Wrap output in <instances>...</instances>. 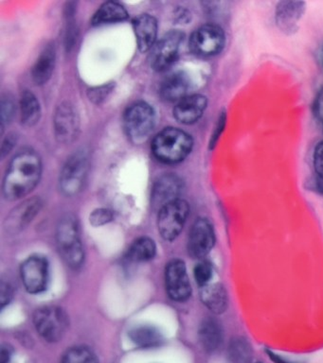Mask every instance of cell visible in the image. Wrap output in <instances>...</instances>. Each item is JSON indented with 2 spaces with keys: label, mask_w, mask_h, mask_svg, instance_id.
I'll list each match as a JSON object with an SVG mask.
<instances>
[{
  "label": "cell",
  "mask_w": 323,
  "mask_h": 363,
  "mask_svg": "<svg viewBox=\"0 0 323 363\" xmlns=\"http://www.w3.org/2000/svg\"><path fill=\"white\" fill-rule=\"evenodd\" d=\"M42 169L40 155L35 150L24 149L16 153L5 174L4 197L16 201L29 195L40 181Z\"/></svg>",
  "instance_id": "obj_1"
},
{
  "label": "cell",
  "mask_w": 323,
  "mask_h": 363,
  "mask_svg": "<svg viewBox=\"0 0 323 363\" xmlns=\"http://www.w3.org/2000/svg\"><path fill=\"white\" fill-rule=\"evenodd\" d=\"M194 147L192 136L178 128H165L155 136L152 152L158 161L174 164L185 160Z\"/></svg>",
  "instance_id": "obj_2"
},
{
  "label": "cell",
  "mask_w": 323,
  "mask_h": 363,
  "mask_svg": "<svg viewBox=\"0 0 323 363\" xmlns=\"http://www.w3.org/2000/svg\"><path fill=\"white\" fill-rule=\"evenodd\" d=\"M124 125L126 135L133 144L146 143L155 130L154 108L147 102H135L130 105L124 113Z\"/></svg>",
  "instance_id": "obj_3"
},
{
  "label": "cell",
  "mask_w": 323,
  "mask_h": 363,
  "mask_svg": "<svg viewBox=\"0 0 323 363\" xmlns=\"http://www.w3.org/2000/svg\"><path fill=\"white\" fill-rule=\"evenodd\" d=\"M59 252L72 268L77 269L84 262V249L80 238V229L75 216L67 215L60 220L56 232Z\"/></svg>",
  "instance_id": "obj_4"
},
{
  "label": "cell",
  "mask_w": 323,
  "mask_h": 363,
  "mask_svg": "<svg viewBox=\"0 0 323 363\" xmlns=\"http://www.w3.org/2000/svg\"><path fill=\"white\" fill-rule=\"evenodd\" d=\"M89 169V155L84 150H78L70 155L65 163L59 178L61 191L70 197L77 195L86 184Z\"/></svg>",
  "instance_id": "obj_5"
},
{
  "label": "cell",
  "mask_w": 323,
  "mask_h": 363,
  "mask_svg": "<svg viewBox=\"0 0 323 363\" xmlns=\"http://www.w3.org/2000/svg\"><path fill=\"white\" fill-rule=\"evenodd\" d=\"M183 40L184 33L180 30L169 31L161 37L150 50L149 62L152 69L157 72L169 69L180 56Z\"/></svg>",
  "instance_id": "obj_6"
},
{
  "label": "cell",
  "mask_w": 323,
  "mask_h": 363,
  "mask_svg": "<svg viewBox=\"0 0 323 363\" xmlns=\"http://www.w3.org/2000/svg\"><path fill=\"white\" fill-rule=\"evenodd\" d=\"M36 331L47 342H55L62 339L67 328V317L58 306H44L33 316Z\"/></svg>",
  "instance_id": "obj_7"
},
{
  "label": "cell",
  "mask_w": 323,
  "mask_h": 363,
  "mask_svg": "<svg viewBox=\"0 0 323 363\" xmlns=\"http://www.w3.org/2000/svg\"><path fill=\"white\" fill-rule=\"evenodd\" d=\"M226 44L223 28L214 24L201 26L192 33L189 45L192 52L201 57L217 55Z\"/></svg>",
  "instance_id": "obj_8"
},
{
  "label": "cell",
  "mask_w": 323,
  "mask_h": 363,
  "mask_svg": "<svg viewBox=\"0 0 323 363\" xmlns=\"http://www.w3.org/2000/svg\"><path fill=\"white\" fill-rule=\"evenodd\" d=\"M189 214V204L182 199H178L160 210L158 226L164 240H174L180 235Z\"/></svg>",
  "instance_id": "obj_9"
},
{
  "label": "cell",
  "mask_w": 323,
  "mask_h": 363,
  "mask_svg": "<svg viewBox=\"0 0 323 363\" xmlns=\"http://www.w3.org/2000/svg\"><path fill=\"white\" fill-rule=\"evenodd\" d=\"M53 127L56 140L61 144H70L80 132V116L75 105L63 102L55 111Z\"/></svg>",
  "instance_id": "obj_10"
},
{
  "label": "cell",
  "mask_w": 323,
  "mask_h": 363,
  "mask_svg": "<svg viewBox=\"0 0 323 363\" xmlns=\"http://www.w3.org/2000/svg\"><path fill=\"white\" fill-rule=\"evenodd\" d=\"M49 263L40 255L27 258L21 266L22 283L30 294H36L44 291L49 282Z\"/></svg>",
  "instance_id": "obj_11"
},
{
  "label": "cell",
  "mask_w": 323,
  "mask_h": 363,
  "mask_svg": "<svg viewBox=\"0 0 323 363\" xmlns=\"http://www.w3.org/2000/svg\"><path fill=\"white\" fill-rule=\"evenodd\" d=\"M165 281L167 292L173 300L182 302L191 296V283L183 261L172 260L167 265Z\"/></svg>",
  "instance_id": "obj_12"
},
{
  "label": "cell",
  "mask_w": 323,
  "mask_h": 363,
  "mask_svg": "<svg viewBox=\"0 0 323 363\" xmlns=\"http://www.w3.org/2000/svg\"><path fill=\"white\" fill-rule=\"evenodd\" d=\"M215 242L214 227L205 218H197L190 232L188 250L192 257H205L212 251Z\"/></svg>",
  "instance_id": "obj_13"
},
{
  "label": "cell",
  "mask_w": 323,
  "mask_h": 363,
  "mask_svg": "<svg viewBox=\"0 0 323 363\" xmlns=\"http://www.w3.org/2000/svg\"><path fill=\"white\" fill-rule=\"evenodd\" d=\"M182 189V180L177 175L168 173V174L160 176L155 182L152 189L153 208L160 211L167 204L178 200Z\"/></svg>",
  "instance_id": "obj_14"
},
{
  "label": "cell",
  "mask_w": 323,
  "mask_h": 363,
  "mask_svg": "<svg viewBox=\"0 0 323 363\" xmlns=\"http://www.w3.org/2000/svg\"><path fill=\"white\" fill-rule=\"evenodd\" d=\"M208 106V99L200 94L187 96L182 101L177 102L174 108V118L184 125L195 123L202 118Z\"/></svg>",
  "instance_id": "obj_15"
},
{
  "label": "cell",
  "mask_w": 323,
  "mask_h": 363,
  "mask_svg": "<svg viewBox=\"0 0 323 363\" xmlns=\"http://www.w3.org/2000/svg\"><path fill=\"white\" fill-rule=\"evenodd\" d=\"M133 28H134L138 50L141 52L151 50L157 43V19L150 14H141L133 20Z\"/></svg>",
  "instance_id": "obj_16"
},
{
  "label": "cell",
  "mask_w": 323,
  "mask_h": 363,
  "mask_svg": "<svg viewBox=\"0 0 323 363\" xmlns=\"http://www.w3.org/2000/svg\"><path fill=\"white\" fill-rule=\"evenodd\" d=\"M189 88L190 81L187 74L177 71L163 79L160 88V96L163 101L177 104L188 96Z\"/></svg>",
  "instance_id": "obj_17"
},
{
  "label": "cell",
  "mask_w": 323,
  "mask_h": 363,
  "mask_svg": "<svg viewBox=\"0 0 323 363\" xmlns=\"http://www.w3.org/2000/svg\"><path fill=\"white\" fill-rule=\"evenodd\" d=\"M305 10L302 1H282L276 7V24L285 33H291L296 30L297 22Z\"/></svg>",
  "instance_id": "obj_18"
},
{
  "label": "cell",
  "mask_w": 323,
  "mask_h": 363,
  "mask_svg": "<svg viewBox=\"0 0 323 363\" xmlns=\"http://www.w3.org/2000/svg\"><path fill=\"white\" fill-rule=\"evenodd\" d=\"M56 62L55 45L49 44L41 51L32 68V79L36 85H44L52 78Z\"/></svg>",
  "instance_id": "obj_19"
},
{
  "label": "cell",
  "mask_w": 323,
  "mask_h": 363,
  "mask_svg": "<svg viewBox=\"0 0 323 363\" xmlns=\"http://www.w3.org/2000/svg\"><path fill=\"white\" fill-rule=\"evenodd\" d=\"M200 296L204 305L215 314L223 313L228 306V295L220 284H208L202 286Z\"/></svg>",
  "instance_id": "obj_20"
},
{
  "label": "cell",
  "mask_w": 323,
  "mask_h": 363,
  "mask_svg": "<svg viewBox=\"0 0 323 363\" xmlns=\"http://www.w3.org/2000/svg\"><path fill=\"white\" fill-rule=\"evenodd\" d=\"M129 14L126 9L120 3L107 1L104 3L92 17L93 26L112 24V23L124 22L128 19Z\"/></svg>",
  "instance_id": "obj_21"
},
{
  "label": "cell",
  "mask_w": 323,
  "mask_h": 363,
  "mask_svg": "<svg viewBox=\"0 0 323 363\" xmlns=\"http://www.w3.org/2000/svg\"><path fill=\"white\" fill-rule=\"evenodd\" d=\"M129 337L138 347L155 348L163 342V336L158 328L151 325H138L131 329Z\"/></svg>",
  "instance_id": "obj_22"
},
{
  "label": "cell",
  "mask_w": 323,
  "mask_h": 363,
  "mask_svg": "<svg viewBox=\"0 0 323 363\" xmlns=\"http://www.w3.org/2000/svg\"><path fill=\"white\" fill-rule=\"evenodd\" d=\"M19 106L22 124L26 127H33L38 123L41 118V106L35 94L25 90L22 93Z\"/></svg>",
  "instance_id": "obj_23"
},
{
  "label": "cell",
  "mask_w": 323,
  "mask_h": 363,
  "mask_svg": "<svg viewBox=\"0 0 323 363\" xmlns=\"http://www.w3.org/2000/svg\"><path fill=\"white\" fill-rule=\"evenodd\" d=\"M41 201L38 198L30 199L21 206L16 207L15 211L11 213L8 223L13 228H22L32 221L41 208Z\"/></svg>",
  "instance_id": "obj_24"
},
{
  "label": "cell",
  "mask_w": 323,
  "mask_h": 363,
  "mask_svg": "<svg viewBox=\"0 0 323 363\" xmlns=\"http://www.w3.org/2000/svg\"><path fill=\"white\" fill-rule=\"evenodd\" d=\"M200 342L208 351H214L219 347L223 340V329L217 320L207 319L199 329Z\"/></svg>",
  "instance_id": "obj_25"
},
{
  "label": "cell",
  "mask_w": 323,
  "mask_h": 363,
  "mask_svg": "<svg viewBox=\"0 0 323 363\" xmlns=\"http://www.w3.org/2000/svg\"><path fill=\"white\" fill-rule=\"evenodd\" d=\"M157 247L149 238H141L134 241L128 250V258L134 262H146L154 258Z\"/></svg>",
  "instance_id": "obj_26"
},
{
  "label": "cell",
  "mask_w": 323,
  "mask_h": 363,
  "mask_svg": "<svg viewBox=\"0 0 323 363\" xmlns=\"http://www.w3.org/2000/svg\"><path fill=\"white\" fill-rule=\"evenodd\" d=\"M61 363H98V360L89 348L76 346L64 354Z\"/></svg>",
  "instance_id": "obj_27"
},
{
  "label": "cell",
  "mask_w": 323,
  "mask_h": 363,
  "mask_svg": "<svg viewBox=\"0 0 323 363\" xmlns=\"http://www.w3.org/2000/svg\"><path fill=\"white\" fill-rule=\"evenodd\" d=\"M16 106L13 96L4 95L1 99V130L4 132L5 127L12 122L15 116Z\"/></svg>",
  "instance_id": "obj_28"
},
{
  "label": "cell",
  "mask_w": 323,
  "mask_h": 363,
  "mask_svg": "<svg viewBox=\"0 0 323 363\" xmlns=\"http://www.w3.org/2000/svg\"><path fill=\"white\" fill-rule=\"evenodd\" d=\"M212 277V267L208 261H201L195 268V278L198 285L202 288L209 284Z\"/></svg>",
  "instance_id": "obj_29"
},
{
  "label": "cell",
  "mask_w": 323,
  "mask_h": 363,
  "mask_svg": "<svg viewBox=\"0 0 323 363\" xmlns=\"http://www.w3.org/2000/svg\"><path fill=\"white\" fill-rule=\"evenodd\" d=\"M113 89H114V84H104L101 85V86L89 89V93H87V96H89L90 101L93 102L94 104L99 105L103 104V102L109 98L110 94L112 93Z\"/></svg>",
  "instance_id": "obj_30"
},
{
  "label": "cell",
  "mask_w": 323,
  "mask_h": 363,
  "mask_svg": "<svg viewBox=\"0 0 323 363\" xmlns=\"http://www.w3.org/2000/svg\"><path fill=\"white\" fill-rule=\"evenodd\" d=\"M113 218V213L109 209L100 208L95 210L90 215V223L94 226L103 225L111 221Z\"/></svg>",
  "instance_id": "obj_31"
},
{
  "label": "cell",
  "mask_w": 323,
  "mask_h": 363,
  "mask_svg": "<svg viewBox=\"0 0 323 363\" xmlns=\"http://www.w3.org/2000/svg\"><path fill=\"white\" fill-rule=\"evenodd\" d=\"M314 167L317 178H323V141L319 142L314 149Z\"/></svg>",
  "instance_id": "obj_32"
},
{
  "label": "cell",
  "mask_w": 323,
  "mask_h": 363,
  "mask_svg": "<svg viewBox=\"0 0 323 363\" xmlns=\"http://www.w3.org/2000/svg\"><path fill=\"white\" fill-rule=\"evenodd\" d=\"M226 125V113H221L219 118H218L217 127H215L214 132L212 133L211 141H209V149H214L215 145L219 139L221 133L224 130Z\"/></svg>",
  "instance_id": "obj_33"
},
{
  "label": "cell",
  "mask_w": 323,
  "mask_h": 363,
  "mask_svg": "<svg viewBox=\"0 0 323 363\" xmlns=\"http://www.w3.org/2000/svg\"><path fill=\"white\" fill-rule=\"evenodd\" d=\"M16 143V135H13V133H10V135L6 136V138L4 139L1 147L2 158L6 157V155H9L11 150H12L13 147H15Z\"/></svg>",
  "instance_id": "obj_34"
},
{
  "label": "cell",
  "mask_w": 323,
  "mask_h": 363,
  "mask_svg": "<svg viewBox=\"0 0 323 363\" xmlns=\"http://www.w3.org/2000/svg\"><path fill=\"white\" fill-rule=\"evenodd\" d=\"M313 110L314 115L323 124V89L317 94L316 99H314Z\"/></svg>",
  "instance_id": "obj_35"
},
{
  "label": "cell",
  "mask_w": 323,
  "mask_h": 363,
  "mask_svg": "<svg viewBox=\"0 0 323 363\" xmlns=\"http://www.w3.org/2000/svg\"><path fill=\"white\" fill-rule=\"evenodd\" d=\"M13 296L12 288L9 284L2 282L1 284V306L2 308L9 303L11 298Z\"/></svg>",
  "instance_id": "obj_36"
},
{
  "label": "cell",
  "mask_w": 323,
  "mask_h": 363,
  "mask_svg": "<svg viewBox=\"0 0 323 363\" xmlns=\"http://www.w3.org/2000/svg\"><path fill=\"white\" fill-rule=\"evenodd\" d=\"M0 354H1V357H0L1 363H9L12 353H11V349L8 346H2Z\"/></svg>",
  "instance_id": "obj_37"
},
{
  "label": "cell",
  "mask_w": 323,
  "mask_h": 363,
  "mask_svg": "<svg viewBox=\"0 0 323 363\" xmlns=\"http://www.w3.org/2000/svg\"><path fill=\"white\" fill-rule=\"evenodd\" d=\"M317 187L323 193V178H317Z\"/></svg>",
  "instance_id": "obj_38"
},
{
  "label": "cell",
  "mask_w": 323,
  "mask_h": 363,
  "mask_svg": "<svg viewBox=\"0 0 323 363\" xmlns=\"http://www.w3.org/2000/svg\"><path fill=\"white\" fill-rule=\"evenodd\" d=\"M320 58H322V65H323V45H322V53H320Z\"/></svg>",
  "instance_id": "obj_39"
}]
</instances>
